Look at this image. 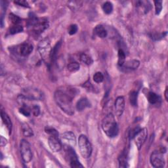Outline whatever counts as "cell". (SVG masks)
<instances>
[{
    "mask_svg": "<svg viewBox=\"0 0 168 168\" xmlns=\"http://www.w3.org/2000/svg\"><path fill=\"white\" fill-rule=\"evenodd\" d=\"M0 143H1L2 146H5L7 145V143H8V140H7L5 138H4L3 136H2L1 137V142H0Z\"/></svg>",
    "mask_w": 168,
    "mask_h": 168,
    "instance_id": "39",
    "label": "cell"
},
{
    "mask_svg": "<svg viewBox=\"0 0 168 168\" xmlns=\"http://www.w3.org/2000/svg\"><path fill=\"white\" fill-rule=\"evenodd\" d=\"M78 26L76 24H72L70 26L69 29V33L70 35H74L78 32Z\"/></svg>",
    "mask_w": 168,
    "mask_h": 168,
    "instance_id": "35",
    "label": "cell"
},
{
    "mask_svg": "<svg viewBox=\"0 0 168 168\" xmlns=\"http://www.w3.org/2000/svg\"><path fill=\"white\" fill-rule=\"evenodd\" d=\"M163 152L161 150L154 151L150 156V163L154 167H163L165 165V160L163 157Z\"/></svg>",
    "mask_w": 168,
    "mask_h": 168,
    "instance_id": "9",
    "label": "cell"
},
{
    "mask_svg": "<svg viewBox=\"0 0 168 168\" xmlns=\"http://www.w3.org/2000/svg\"><path fill=\"white\" fill-rule=\"evenodd\" d=\"M155 10H156V14L159 15L162 10V1H155Z\"/></svg>",
    "mask_w": 168,
    "mask_h": 168,
    "instance_id": "33",
    "label": "cell"
},
{
    "mask_svg": "<svg viewBox=\"0 0 168 168\" xmlns=\"http://www.w3.org/2000/svg\"><path fill=\"white\" fill-rule=\"evenodd\" d=\"M23 31V27L20 24L13 25L9 29V33L11 34H15V33L22 32Z\"/></svg>",
    "mask_w": 168,
    "mask_h": 168,
    "instance_id": "28",
    "label": "cell"
},
{
    "mask_svg": "<svg viewBox=\"0 0 168 168\" xmlns=\"http://www.w3.org/2000/svg\"><path fill=\"white\" fill-rule=\"evenodd\" d=\"M137 98H138V92L133 91L131 92L130 95V103L132 106H135L137 105Z\"/></svg>",
    "mask_w": 168,
    "mask_h": 168,
    "instance_id": "24",
    "label": "cell"
},
{
    "mask_svg": "<svg viewBox=\"0 0 168 168\" xmlns=\"http://www.w3.org/2000/svg\"><path fill=\"white\" fill-rule=\"evenodd\" d=\"M60 139H61L64 145L71 146L73 147V146H74L76 143V136L74 133L71 131H66L61 134Z\"/></svg>",
    "mask_w": 168,
    "mask_h": 168,
    "instance_id": "11",
    "label": "cell"
},
{
    "mask_svg": "<svg viewBox=\"0 0 168 168\" xmlns=\"http://www.w3.org/2000/svg\"><path fill=\"white\" fill-rule=\"evenodd\" d=\"M29 26L32 28V32L35 35L38 36L48 28L49 23L44 18H38L35 15L32 14L29 18Z\"/></svg>",
    "mask_w": 168,
    "mask_h": 168,
    "instance_id": "4",
    "label": "cell"
},
{
    "mask_svg": "<svg viewBox=\"0 0 168 168\" xmlns=\"http://www.w3.org/2000/svg\"><path fill=\"white\" fill-rule=\"evenodd\" d=\"M1 116L3 120V124L6 125L7 128H8L9 134L11 133V130H12V122L11 120L9 118V116H8V114L5 113L3 111H2L1 112Z\"/></svg>",
    "mask_w": 168,
    "mask_h": 168,
    "instance_id": "19",
    "label": "cell"
},
{
    "mask_svg": "<svg viewBox=\"0 0 168 168\" xmlns=\"http://www.w3.org/2000/svg\"><path fill=\"white\" fill-rule=\"evenodd\" d=\"M38 50L43 61L49 66L52 63L51 52L52 48L48 38H45L40 41L38 44Z\"/></svg>",
    "mask_w": 168,
    "mask_h": 168,
    "instance_id": "3",
    "label": "cell"
},
{
    "mask_svg": "<svg viewBox=\"0 0 168 168\" xmlns=\"http://www.w3.org/2000/svg\"><path fill=\"white\" fill-rule=\"evenodd\" d=\"M23 95L28 100H41L44 98L43 93L37 88L34 87H27L23 91Z\"/></svg>",
    "mask_w": 168,
    "mask_h": 168,
    "instance_id": "7",
    "label": "cell"
},
{
    "mask_svg": "<svg viewBox=\"0 0 168 168\" xmlns=\"http://www.w3.org/2000/svg\"><path fill=\"white\" fill-rule=\"evenodd\" d=\"M148 136V131L146 128L140 129L136 134L135 136L133 137L134 140H135V143L138 148V149L140 150L141 147L143 146L145 142L146 141Z\"/></svg>",
    "mask_w": 168,
    "mask_h": 168,
    "instance_id": "10",
    "label": "cell"
},
{
    "mask_svg": "<svg viewBox=\"0 0 168 168\" xmlns=\"http://www.w3.org/2000/svg\"><path fill=\"white\" fill-rule=\"evenodd\" d=\"M21 154L24 163H29L32 159L30 145L26 140L23 139L21 142Z\"/></svg>",
    "mask_w": 168,
    "mask_h": 168,
    "instance_id": "8",
    "label": "cell"
},
{
    "mask_svg": "<svg viewBox=\"0 0 168 168\" xmlns=\"http://www.w3.org/2000/svg\"><path fill=\"white\" fill-rule=\"evenodd\" d=\"M32 114L34 115L35 116H38L39 114L40 113V109H39V106L38 105H33L32 106Z\"/></svg>",
    "mask_w": 168,
    "mask_h": 168,
    "instance_id": "34",
    "label": "cell"
},
{
    "mask_svg": "<svg viewBox=\"0 0 168 168\" xmlns=\"http://www.w3.org/2000/svg\"><path fill=\"white\" fill-rule=\"evenodd\" d=\"M165 97L166 100H168V95H167V88H166L165 91Z\"/></svg>",
    "mask_w": 168,
    "mask_h": 168,
    "instance_id": "40",
    "label": "cell"
},
{
    "mask_svg": "<svg viewBox=\"0 0 168 168\" xmlns=\"http://www.w3.org/2000/svg\"><path fill=\"white\" fill-rule=\"evenodd\" d=\"M78 146L82 157L88 158L92 154V145L89 139L84 135H81L78 139Z\"/></svg>",
    "mask_w": 168,
    "mask_h": 168,
    "instance_id": "5",
    "label": "cell"
},
{
    "mask_svg": "<svg viewBox=\"0 0 168 168\" xmlns=\"http://www.w3.org/2000/svg\"><path fill=\"white\" fill-rule=\"evenodd\" d=\"M103 10L107 15H109L112 13L113 11V5L111 2H106L103 5Z\"/></svg>",
    "mask_w": 168,
    "mask_h": 168,
    "instance_id": "27",
    "label": "cell"
},
{
    "mask_svg": "<svg viewBox=\"0 0 168 168\" xmlns=\"http://www.w3.org/2000/svg\"><path fill=\"white\" fill-rule=\"evenodd\" d=\"M93 80L97 84L101 83L104 80V75L103 74V73L100 72H96L93 76Z\"/></svg>",
    "mask_w": 168,
    "mask_h": 168,
    "instance_id": "31",
    "label": "cell"
},
{
    "mask_svg": "<svg viewBox=\"0 0 168 168\" xmlns=\"http://www.w3.org/2000/svg\"><path fill=\"white\" fill-rule=\"evenodd\" d=\"M103 131L109 137L113 138L118 135L119 129L115 118L112 113H109L104 117L102 122Z\"/></svg>",
    "mask_w": 168,
    "mask_h": 168,
    "instance_id": "2",
    "label": "cell"
},
{
    "mask_svg": "<svg viewBox=\"0 0 168 168\" xmlns=\"http://www.w3.org/2000/svg\"><path fill=\"white\" fill-rule=\"evenodd\" d=\"M136 5L139 11H142L144 14H146V13L149 12L150 9V3L149 2L139 1L137 2Z\"/></svg>",
    "mask_w": 168,
    "mask_h": 168,
    "instance_id": "18",
    "label": "cell"
},
{
    "mask_svg": "<svg viewBox=\"0 0 168 168\" xmlns=\"http://www.w3.org/2000/svg\"><path fill=\"white\" fill-rule=\"evenodd\" d=\"M140 65V62L138 60H130L125 62L124 64L121 66L124 70H135Z\"/></svg>",
    "mask_w": 168,
    "mask_h": 168,
    "instance_id": "15",
    "label": "cell"
},
{
    "mask_svg": "<svg viewBox=\"0 0 168 168\" xmlns=\"http://www.w3.org/2000/svg\"><path fill=\"white\" fill-rule=\"evenodd\" d=\"M67 68H68V70L70 72H75L79 70V63H78L76 62H72V63H70L69 64L68 66H67Z\"/></svg>",
    "mask_w": 168,
    "mask_h": 168,
    "instance_id": "29",
    "label": "cell"
},
{
    "mask_svg": "<svg viewBox=\"0 0 168 168\" xmlns=\"http://www.w3.org/2000/svg\"><path fill=\"white\" fill-rule=\"evenodd\" d=\"M79 59L82 63H84L87 65H91L93 63L92 58L88 55L85 54V53H82V54L80 55Z\"/></svg>",
    "mask_w": 168,
    "mask_h": 168,
    "instance_id": "23",
    "label": "cell"
},
{
    "mask_svg": "<svg viewBox=\"0 0 168 168\" xmlns=\"http://www.w3.org/2000/svg\"><path fill=\"white\" fill-rule=\"evenodd\" d=\"M65 146V152H66V156L67 159L69 161V164L71 167L72 168H78V167H83L84 166L79 162L78 159V156L75 152V150H74L72 146L64 145Z\"/></svg>",
    "mask_w": 168,
    "mask_h": 168,
    "instance_id": "6",
    "label": "cell"
},
{
    "mask_svg": "<svg viewBox=\"0 0 168 168\" xmlns=\"http://www.w3.org/2000/svg\"><path fill=\"white\" fill-rule=\"evenodd\" d=\"M140 130V128L139 127H135V128H134L133 130H131L130 132V138H133V137L135 136V134Z\"/></svg>",
    "mask_w": 168,
    "mask_h": 168,
    "instance_id": "38",
    "label": "cell"
},
{
    "mask_svg": "<svg viewBox=\"0 0 168 168\" xmlns=\"http://www.w3.org/2000/svg\"><path fill=\"white\" fill-rule=\"evenodd\" d=\"M95 34L100 38H104L107 36V31L102 25H97L94 30Z\"/></svg>",
    "mask_w": 168,
    "mask_h": 168,
    "instance_id": "20",
    "label": "cell"
},
{
    "mask_svg": "<svg viewBox=\"0 0 168 168\" xmlns=\"http://www.w3.org/2000/svg\"><path fill=\"white\" fill-rule=\"evenodd\" d=\"M48 144L53 152H58L62 149V143L59 140V137L50 136L48 139Z\"/></svg>",
    "mask_w": 168,
    "mask_h": 168,
    "instance_id": "12",
    "label": "cell"
},
{
    "mask_svg": "<svg viewBox=\"0 0 168 168\" xmlns=\"http://www.w3.org/2000/svg\"><path fill=\"white\" fill-rule=\"evenodd\" d=\"M127 157H128V150L125 149L120 154L118 158L120 167H127Z\"/></svg>",
    "mask_w": 168,
    "mask_h": 168,
    "instance_id": "16",
    "label": "cell"
},
{
    "mask_svg": "<svg viewBox=\"0 0 168 168\" xmlns=\"http://www.w3.org/2000/svg\"><path fill=\"white\" fill-rule=\"evenodd\" d=\"M45 132L49 134L50 136H56V137H59V133L58 131L55 129L53 128L52 127H45Z\"/></svg>",
    "mask_w": 168,
    "mask_h": 168,
    "instance_id": "30",
    "label": "cell"
},
{
    "mask_svg": "<svg viewBox=\"0 0 168 168\" xmlns=\"http://www.w3.org/2000/svg\"><path fill=\"white\" fill-rule=\"evenodd\" d=\"M22 131H23V135L25 137H30L33 136V130H32L31 127L29 126V125L27 124H23V125H22Z\"/></svg>",
    "mask_w": 168,
    "mask_h": 168,
    "instance_id": "21",
    "label": "cell"
},
{
    "mask_svg": "<svg viewBox=\"0 0 168 168\" xmlns=\"http://www.w3.org/2000/svg\"><path fill=\"white\" fill-rule=\"evenodd\" d=\"M91 106V103L86 98H82L77 103L76 109L78 111H82L86 108Z\"/></svg>",
    "mask_w": 168,
    "mask_h": 168,
    "instance_id": "17",
    "label": "cell"
},
{
    "mask_svg": "<svg viewBox=\"0 0 168 168\" xmlns=\"http://www.w3.org/2000/svg\"><path fill=\"white\" fill-rule=\"evenodd\" d=\"M31 108L32 107H29L28 106H21V108L19 109V112L24 116L29 117L32 112Z\"/></svg>",
    "mask_w": 168,
    "mask_h": 168,
    "instance_id": "26",
    "label": "cell"
},
{
    "mask_svg": "<svg viewBox=\"0 0 168 168\" xmlns=\"http://www.w3.org/2000/svg\"><path fill=\"white\" fill-rule=\"evenodd\" d=\"M115 112L116 114L118 116L122 115L125 109V99L122 96H120L117 97L115 101Z\"/></svg>",
    "mask_w": 168,
    "mask_h": 168,
    "instance_id": "13",
    "label": "cell"
},
{
    "mask_svg": "<svg viewBox=\"0 0 168 168\" xmlns=\"http://www.w3.org/2000/svg\"><path fill=\"white\" fill-rule=\"evenodd\" d=\"M147 99L148 100H149V103H151L152 104H156L158 102V100H159L158 96L154 92H149V93H148Z\"/></svg>",
    "mask_w": 168,
    "mask_h": 168,
    "instance_id": "22",
    "label": "cell"
},
{
    "mask_svg": "<svg viewBox=\"0 0 168 168\" xmlns=\"http://www.w3.org/2000/svg\"><path fill=\"white\" fill-rule=\"evenodd\" d=\"M84 87H85V88L89 91H94V88H93V85L91 84V83L90 82L89 80H88V81H87L84 85H83Z\"/></svg>",
    "mask_w": 168,
    "mask_h": 168,
    "instance_id": "36",
    "label": "cell"
},
{
    "mask_svg": "<svg viewBox=\"0 0 168 168\" xmlns=\"http://www.w3.org/2000/svg\"><path fill=\"white\" fill-rule=\"evenodd\" d=\"M15 3L22 6V7H24V8H29V5L28 3L27 2L24 1V0H20V1H16L15 2Z\"/></svg>",
    "mask_w": 168,
    "mask_h": 168,
    "instance_id": "37",
    "label": "cell"
},
{
    "mask_svg": "<svg viewBox=\"0 0 168 168\" xmlns=\"http://www.w3.org/2000/svg\"><path fill=\"white\" fill-rule=\"evenodd\" d=\"M54 98L57 105L66 114L72 116L74 114L72 103L73 97L63 89L57 90L55 93Z\"/></svg>",
    "mask_w": 168,
    "mask_h": 168,
    "instance_id": "1",
    "label": "cell"
},
{
    "mask_svg": "<svg viewBox=\"0 0 168 168\" xmlns=\"http://www.w3.org/2000/svg\"><path fill=\"white\" fill-rule=\"evenodd\" d=\"M125 60V53L122 49H120L118 50V63L120 67L124 64Z\"/></svg>",
    "mask_w": 168,
    "mask_h": 168,
    "instance_id": "25",
    "label": "cell"
},
{
    "mask_svg": "<svg viewBox=\"0 0 168 168\" xmlns=\"http://www.w3.org/2000/svg\"><path fill=\"white\" fill-rule=\"evenodd\" d=\"M9 19H10V21H11V23L14 25L19 24L21 22V18L18 17L17 15L13 14V13H11V14L9 15Z\"/></svg>",
    "mask_w": 168,
    "mask_h": 168,
    "instance_id": "32",
    "label": "cell"
},
{
    "mask_svg": "<svg viewBox=\"0 0 168 168\" xmlns=\"http://www.w3.org/2000/svg\"><path fill=\"white\" fill-rule=\"evenodd\" d=\"M33 45L28 43H23L18 49V53L22 57L28 56L33 51Z\"/></svg>",
    "mask_w": 168,
    "mask_h": 168,
    "instance_id": "14",
    "label": "cell"
}]
</instances>
